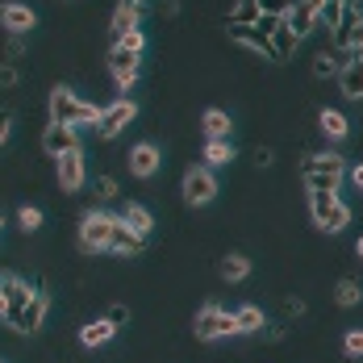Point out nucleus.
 <instances>
[{
    "label": "nucleus",
    "mask_w": 363,
    "mask_h": 363,
    "mask_svg": "<svg viewBox=\"0 0 363 363\" xmlns=\"http://www.w3.org/2000/svg\"><path fill=\"white\" fill-rule=\"evenodd\" d=\"M46 313H50V296H46L42 289H34L30 305H26L17 318H9V326L17 330V334H38V330H42V322H46Z\"/></svg>",
    "instance_id": "obj_8"
},
{
    "label": "nucleus",
    "mask_w": 363,
    "mask_h": 363,
    "mask_svg": "<svg viewBox=\"0 0 363 363\" xmlns=\"http://www.w3.org/2000/svg\"><path fill=\"white\" fill-rule=\"evenodd\" d=\"M267 38H272V46H276V63H284L292 50H296V34L289 30V21H280V26H276Z\"/></svg>",
    "instance_id": "obj_26"
},
{
    "label": "nucleus",
    "mask_w": 363,
    "mask_h": 363,
    "mask_svg": "<svg viewBox=\"0 0 363 363\" xmlns=\"http://www.w3.org/2000/svg\"><path fill=\"white\" fill-rule=\"evenodd\" d=\"M342 4H347V13H355V9H359L363 0H342Z\"/></svg>",
    "instance_id": "obj_44"
},
{
    "label": "nucleus",
    "mask_w": 363,
    "mask_h": 363,
    "mask_svg": "<svg viewBox=\"0 0 363 363\" xmlns=\"http://www.w3.org/2000/svg\"><path fill=\"white\" fill-rule=\"evenodd\" d=\"M138 55H130V50H121V46H113L109 50V75H113V84L121 88V92H130L134 84H138Z\"/></svg>",
    "instance_id": "obj_11"
},
{
    "label": "nucleus",
    "mask_w": 363,
    "mask_h": 363,
    "mask_svg": "<svg viewBox=\"0 0 363 363\" xmlns=\"http://www.w3.org/2000/svg\"><path fill=\"white\" fill-rule=\"evenodd\" d=\"M117 196V180L113 176H96V201H113Z\"/></svg>",
    "instance_id": "obj_37"
},
{
    "label": "nucleus",
    "mask_w": 363,
    "mask_h": 363,
    "mask_svg": "<svg viewBox=\"0 0 363 363\" xmlns=\"http://www.w3.org/2000/svg\"><path fill=\"white\" fill-rule=\"evenodd\" d=\"M0 230H4V218H0Z\"/></svg>",
    "instance_id": "obj_47"
},
{
    "label": "nucleus",
    "mask_w": 363,
    "mask_h": 363,
    "mask_svg": "<svg viewBox=\"0 0 363 363\" xmlns=\"http://www.w3.org/2000/svg\"><path fill=\"white\" fill-rule=\"evenodd\" d=\"M0 292L9 296V318H17V313L30 305V296H34V289H30L17 272H0Z\"/></svg>",
    "instance_id": "obj_16"
},
{
    "label": "nucleus",
    "mask_w": 363,
    "mask_h": 363,
    "mask_svg": "<svg viewBox=\"0 0 363 363\" xmlns=\"http://www.w3.org/2000/svg\"><path fill=\"white\" fill-rule=\"evenodd\" d=\"M0 363H4V359H0Z\"/></svg>",
    "instance_id": "obj_48"
},
{
    "label": "nucleus",
    "mask_w": 363,
    "mask_h": 363,
    "mask_svg": "<svg viewBox=\"0 0 363 363\" xmlns=\"http://www.w3.org/2000/svg\"><path fill=\"white\" fill-rule=\"evenodd\" d=\"M347 176H351V184H355V188H359V192H363V163H355V167H351Z\"/></svg>",
    "instance_id": "obj_42"
},
{
    "label": "nucleus",
    "mask_w": 363,
    "mask_h": 363,
    "mask_svg": "<svg viewBox=\"0 0 363 363\" xmlns=\"http://www.w3.org/2000/svg\"><path fill=\"white\" fill-rule=\"evenodd\" d=\"M9 134H13V113L0 109V146L9 143Z\"/></svg>",
    "instance_id": "obj_40"
},
{
    "label": "nucleus",
    "mask_w": 363,
    "mask_h": 363,
    "mask_svg": "<svg viewBox=\"0 0 363 363\" xmlns=\"http://www.w3.org/2000/svg\"><path fill=\"white\" fill-rule=\"evenodd\" d=\"M338 72H342V63H338L330 50H318V55H313V75H318V79H330V75L338 79Z\"/></svg>",
    "instance_id": "obj_31"
},
{
    "label": "nucleus",
    "mask_w": 363,
    "mask_h": 363,
    "mask_svg": "<svg viewBox=\"0 0 363 363\" xmlns=\"http://www.w3.org/2000/svg\"><path fill=\"white\" fill-rule=\"evenodd\" d=\"M247 276H251V259H247V255H225V259H221V280H230V284H242V280H247Z\"/></svg>",
    "instance_id": "obj_23"
},
{
    "label": "nucleus",
    "mask_w": 363,
    "mask_h": 363,
    "mask_svg": "<svg viewBox=\"0 0 363 363\" xmlns=\"http://www.w3.org/2000/svg\"><path fill=\"white\" fill-rule=\"evenodd\" d=\"M117 4H130V9H143V0H117Z\"/></svg>",
    "instance_id": "obj_45"
},
{
    "label": "nucleus",
    "mask_w": 363,
    "mask_h": 363,
    "mask_svg": "<svg viewBox=\"0 0 363 363\" xmlns=\"http://www.w3.org/2000/svg\"><path fill=\"white\" fill-rule=\"evenodd\" d=\"M55 176H59V188H63V192H79V188H84V180H88L84 150H67L63 159H55Z\"/></svg>",
    "instance_id": "obj_10"
},
{
    "label": "nucleus",
    "mask_w": 363,
    "mask_h": 363,
    "mask_svg": "<svg viewBox=\"0 0 363 363\" xmlns=\"http://www.w3.org/2000/svg\"><path fill=\"white\" fill-rule=\"evenodd\" d=\"M338 46H347V50H355V55H363V13L355 17H347L342 21V30H338Z\"/></svg>",
    "instance_id": "obj_22"
},
{
    "label": "nucleus",
    "mask_w": 363,
    "mask_h": 363,
    "mask_svg": "<svg viewBox=\"0 0 363 363\" xmlns=\"http://www.w3.org/2000/svg\"><path fill=\"white\" fill-rule=\"evenodd\" d=\"M234 318H238V334H255V330H263V309L259 305H238L234 309Z\"/></svg>",
    "instance_id": "obj_29"
},
{
    "label": "nucleus",
    "mask_w": 363,
    "mask_h": 363,
    "mask_svg": "<svg viewBox=\"0 0 363 363\" xmlns=\"http://www.w3.org/2000/svg\"><path fill=\"white\" fill-rule=\"evenodd\" d=\"M192 334H196V342H218V338H230V334H238V318L234 313H225L221 305H201L196 309V318H192Z\"/></svg>",
    "instance_id": "obj_5"
},
{
    "label": "nucleus",
    "mask_w": 363,
    "mask_h": 363,
    "mask_svg": "<svg viewBox=\"0 0 363 363\" xmlns=\"http://www.w3.org/2000/svg\"><path fill=\"white\" fill-rule=\"evenodd\" d=\"M230 30V42H238V46H247L255 55H263L267 63H276V46H272V38L263 34L259 26H225Z\"/></svg>",
    "instance_id": "obj_15"
},
{
    "label": "nucleus",
    "mask_w": 363,
    "mask_h": 363,
    "mask_svg": "<svg viewBox=\"0 0 363 363\" xmlns=\"http://www.w3.org/2000/svg\"><path fill=\"white\" fill-rule=\"evenodd\" d=\"M342 355H347V359H363V326L342 334Z\"/></svg>",
    "instance_id": "obj_33"
},
{
    "label": "nucleus",
    "mask_w": 363,
    "mask_h": 363,
    "mask_svg": "<svg viewBox=\"0 0 363 363\" xmlns=\"http://www.w3.org/2000/svg\"><path fill=\"white\" fill-rule=\"evenodd\" d=\"M42 150L50 155V159H63L67 150H79V130L75 125H46L42 130Z\"/></svg>",
    "instance_id": "obj_12"
},
{
    "label": "nucleus",
    "mask_w": 363,
    "mask_h": 363,
    "mask_svg": "<svg viewBox=\"0 0 363 363\" xmlns=\"http://www.w3.org/2000/svg\"><path fill=\"white\" fill-rule=\"evenodd\" d=\"M347 176V159L338 150H313L301 163V184L305 192H338V184Z\"/></svg>",
    "instance_id": "obj_1"
},
{
    "label": "nucleus",
    "mask_w": 363,
    "mask_h": 363,
    "mask_svg": "<svg viewBox=\"0 0 363 363\" xmlns=\"http://www.w3.org/2000/svg\"><path fill=\"white\" fill-rule=\"evenodd\" d=\"M138 117V105L130 101V96H117L113 105H105L101 109V121H96V134L105 138V143H113L121 130H130V121Z\"/></svg>",
    "instance_id": "obj_7"
},
{
    "label": "nucleus",
    "mask_w": 363,
    "mask_h": 363,
    "mask_svg": "<svg viewBox=\"0 0 363 363\" xmlns=\"http://www.w3.org/2000/svg\"><path fill=\"white\" fill-rule=\"evenodd\" d=\"M259 13L272 17V21H284L292 13V0H259Z\"/></svg>",
    "instance_id": "obj_34"
},
{
    "label": "nucleus",
    "mask_w": 363,
    "mask_h": 363,
    "mask_svg": "<svg viewBox=\"0 0 363 363\" xmlns=\"http://www.w3.org/2000/svg\"><path fill=\"white\" fill-rule=\"evenodd\" d=\"M121 230V218L117 213H105V209H88L79 218V251L84 255H96V251H109L113 247V234Z\"/></svg>",
    "instance_id": "obj_3"
},
{
    "label": "nucleus",
    "mask_w": 363,
    "mask_h": 363,
    "mask_svg": "<svg viewBox=\"0 0 363 363\" xmlns=\"http://www.w3.org/2000/svg\"><path fill=\"white\" fill-rule=\"evenodd\" d=\"M338 88H342L347 101H363V55H355L351 63H342V72H338Z\"/></svg>",
    "instance_id": "obj_17"
},
{
    "label": "nucleus",
    "mask_w": 363,
    "mask_h": 363,
    "mask_svg": "<svg viewBox=\"0 0 363 363\" xmlns=\"http://www.w3.org/2000/svg\"><path fill=\"white\" fill-rule=\"evenodd\" d=\"M255 159H259V167H267V163H272V146H259Z\"/></svg>",
    "instance_id": "obj_43"
},
{
    "label": "nucleus",
    "mask_w": 363,
    "mask_h": 363,
    "mask_svg": "<svg viewBox=\"0 0 363 363\" xmlns=\"http://www.w3.org/2000/svg\"><path fill=\"white\" fill-rule=\"evenodd\" d=\"M113 46H121V50H130V55H143L146 50V34L143 30H130V34L113 38Z\"/></svg>",
    "instance_id": "obj_35"
},
{
    "label": "nucleus",
    "mask_w": 363,
    "mask_h": 363,
    "mask_svg": "<svg viewBox=\"0 0 363 363\" xmlns=\"http://www.w3.org/2000/svg\"><path fill=\"white\" fill-rule=\"evenodd\" d=\"M355 255H359V259H363V238H359V242H355Z\"/></svg>",
    "instance_id": "obj_46"
},
{
    "label": "nucleus",
    "mask_w": 363,
    "mask_h": 363,
    "mask_svg": "<svg viewBox=\"0 0 363 363\" xmlns=\"http://www.w3.org/2000/svg\"><path fill=\"white\" fill-rule=\"evenodd\" d=\"M113 334H117V326H113L109 318H101V322H84L79 326V347H105V342H113Z\"/></svg>",
    "instance_id": "obj_18"
},
{
    "label": "nucleus",
    "mask_w": 363,
    "mask_h": 363,
    "mask_svg": "<svg viewBox=\"0 0 363 363\" xmlns=\"http://www.w3.org/2000/svg\"><path fill=\"white\" fill-rule=\"evenodd\" d=\"M259 0H234V9H230V17H225V26H259Z\"/></svg>",
    "instance_id": "obj_24"
},
{
    "label": "nucleus",
    "mask_w": 363,
    "mask_h": 363,
    "mask_svg": "<svg viewBox=\"0 0 363 363\" xmlns=\"http://www.w3.org/2000/svg\"><path fill=\"white\" fill-rule=\"evenodd\" d=\"M125 163H130V176H134V180H150V176L159 172V163H163V150L155 143H134L130 155H125Z\"/></svg>",
    "instance_id": "obj_9"
},
{
    "label": "nucleus",
    "mask_w": 363,
    "mask_h": 363,
    "mask_svg": "<svg viewBox=\"0 0 363 363\" xmlns=\"http://www.w3.org/2000/svg\"><path fill=\"white\" fill-rule=\"evenodd\" d=\"M109 251H117V255H143V251H146V238L121 225V230L113 234V247H109Z\"/></svg>",
    "instance_id": "obj_25"
},
{
    "label": "nucleus",
    "mask_w": 363,
    "mask_h": 363,
    "mask_svg": "<svg viewBox=\"0 0 363 363\" xmlns=\"http://www.w3.org/2000/svg\"><path fill=\"white\" fill-rule=\"evenodd\" d=\"M180 196L192 205V209H205V205L218 196V176H213V167H205V163L188 167L184 180H180Z\"/></svg>",
    "instance_id": "obj_6"
},
{
    "label": "nucleus",
    "mask_w": 363,
    "mask_h": 363,
    "mask_svg": "<svg viewBox=\"0 0 363 363\" xmlns=\"http://www.w3.org/2000/svg\"><path fill=\"white\" fill-rule=\"evenodd\" d=\"M17 225H21L26 234H34L38 225H42V209H34V205H21V209H17Z\"/></svg>",
    "instance_id": "obj_36"
},
{
    "label": "nucleus",
    "mask_w": 363,
    "mask_h": 363,
    "mask_svg": "<svg viewBox=\"0 0 363 363\" xmlns=\"http://www.w3.org/2000/svg\"><path fill=\"white\" fill-rule=\"evenodd\" d=\"M21 79V72H17V63H0V88H13Z\"/></svg>",
    "instance_id": "obj_39"
},
{
    "label": "nucleus",
    "mask_w": 363,
    "mask_h": 363,
    "mask_svg": "<svg viewBox=\"0 0 363 363\" xmlns=\"http://www.w3.org/2000/svg\"><path fill=\"white\" fill-rule=\"evenodd\" d=\"M109 322H113L117 330H121L125 322H130V309H125V305H113V309H109Z\"/></svg>",
    "instance_id": "obj_41"
},
{
    "label": "nucleus",
    "mask_w": 363,
    "mask_h": 363,
    "mask_svg": "<svg viewBox=\"0 0 363 363\" xmlns=\"http://www.w3.org/2000/svg\"><path fill=\"white\" fill-rule=\"evenodd\" d=\"M322 9H326V0H292V13L284 21H289V30L296 38H305L318 21H322Z\"/></svg>",
    "instance_id": "obj_14"
},
{
    "label": "nucleus",
    "mask_w": 363,
    "mask_h": 363,
    "mask_svg": "<svg viewBox=\"0 0 363 363\" xmlns=\"http://www.w3.org/2000/svg\"><path fill=\"white\" fill-rule=\"evenodd\" d=\"M334 301H338L342 309H355L363 301V284L359 280H338V284H334Z\"/></svg>",
    "instance_id": "obj_30"
},
{
    "label": "nucleus",
    "mask_w": 363,
    "mask_h": 363,
    "mask_svg": "<svg viewBox=\"0 0 363 363\" xmlns=\"http://www.w3.org/2000/svg\"><path fill=\"white\" fill-rule=\"evenodd\" d=\"M34 21L38 17H34L30 4H21V0H4V4H0V26H4L13 38H26L30 30H34Z\"/></svg>",
    "instance_id": "obj_13"
},
{
    "label": "nucleus",
    "mask_w": 363,
    "mask_h": 363,
    "mask_svg": "<svg viewBox=\"0 0 363 363\" xmlns=\"http://www.w3.org/2000/svg\"><path fill=\"white\" fill-rule=\"evenodd\" d=\"M46 109H50V121L55 125H96L101 121V105H92V101H84V96H75L72 88H50V96H46Z\"/></svg>",
    "instance_id": "obj_2"
},
{
    "label": "nucleus",
    "mask_w": 363,
    "mask_h": 363,
    "mask_svg": "<svg viewBox=\"0 0 363 363\" xmlns=\"http://www.w3.org/2000/svg\"><path fill=\"white\" fill-rule=\"evenodd\" d=\"M351 13H347V4L342 0H326V9H322V21H326L330 30H342V21H347Z\"/></svg>",
    "instance_id": "obj_32"
},
{
    "label": "nucleus",
    "mask_w": 363,
    "mask_h": 363,
    "mask_svg": "<svg viewBox=\"0 0 363 363\" xmlns=\"http://www.w3.org/2000/svg\"><path fill=\"white\" fill-rule=\"evenodd\" d=\"M309 218L326 234H342L351 225V205L338 192H309Z\"/></svg>",
    "instance_id": "obj_4"
},
{
    "label": "nucleus",
    "mask_w": 363,
    "mask_h": 363,
    "mask_svg": "<svg viewBox=\"0 0 363 363\" xmlns=\"http://www.w3.org/2000/svg\"><path fill=\"white\" fill-rule=\"evenodd\" d=\"M117 218H121V225H125V230H134V234H143V238L155 230V218H150V209H143V205H125Z\"/></svg>",
    "instance_id": "obj_21"
},
{
    "label": "nucleus",
    "mask_w": 363,
    "mask_h": 363,
    "mask_svg": "<svg viewBox=\"0 0 363 363\" xmlns=\"http://www.w3.org/2000/svg\"><path fill=\"white\" fill-rule=\"evenodd\" d=\"M201 130H205V138H230L234 121H230L225 109H205L201 113Z\"/></svg>",
    "instance_id": "obj_20"
},
{
    "label": "nucleus",
    "mask_w": 363,
    "mask_h": 363,
    "mask_svg": "<svg viewBox=\"0 0 363 363\" xmlns=\"http://www.w3.org/2000/svg\"><path fill=\"white\" fill-rule=\"evenodd\" d=\"M109 30H113V38H121V34H130V30H138V9H130V4H117V9H113Z\"/></svg>",
    "instance_id": "obj_28"
},
{
    "label": "nucleus",
    "mask_w": 363,
    "mask_h": 363,
    "mask_svg": "<svg viewBox=\"0 0 363 363\" xmlns=\"http://www.w3.org/2000/svg\"><path fill=\"white\" fill-rule=\"evenodd\" d=\"M4 59H9V63H21V59H26V42H21V38H9Z\"/></svg>",
    "instance_id": "obj_38"
},
{
    "label": "nucleus",
    "mask_w": 363,
    "mask_h": 363,
    "mask_svg": "<svg viewBox=\"0 0 363 363\" xmlns=\"http://www.w3.org/2000/svg\"><path fill=\"white\" fill-rule=\"evenodd\" d=\"M234 159V146L225 138H205V167H225Z\"/></svg>",
    "instance_id": "obj_27"
},
{
    "label": "nucleus",
    "mask_w": 363,
    "mask_h": 363,
    "mask_svg": "<svg viewBox=\"0 0 363 363\" xmlns=\"http://www.w3.org/2000/svg\"><path fill=\"white\" fill-rule=\"evenodd\" d=\"M318 125H322V134H326L330 143H342V138L351 134V121H347L338 109H322L318 113Z\"/></svg>",
    "instance_id": "obj_19"
}]
</instances>
